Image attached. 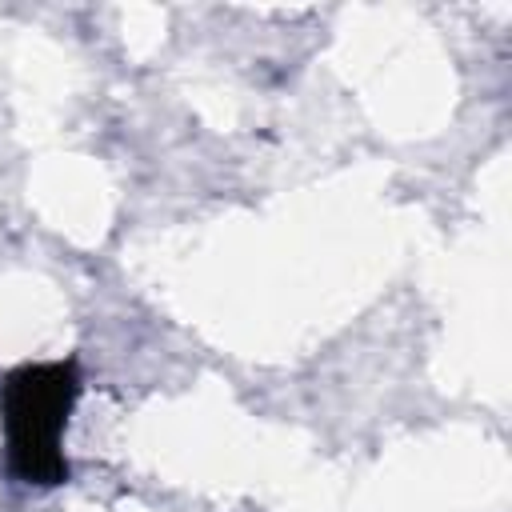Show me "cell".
Segmentation results:
<instances>
[{
	"mask_svg": "<svg viewBox=\"0 0 512 512\" xmlns=\"http://www.w3.org/2000/svg\"><path fill=\"white\" fill-rule=\"evenodd\" d=\"M80 396L76 364H24L0 384V424L8 444V468L24 484L68 480L64 424Z\"/></svg>",
	"mask_w": 512,
	"mask_h": 512,
	"instance_id": "cell-1",
	"label": "cell"
}]
</instances>
